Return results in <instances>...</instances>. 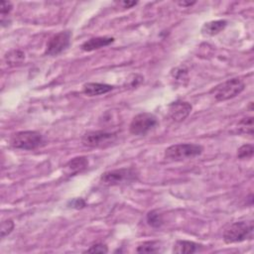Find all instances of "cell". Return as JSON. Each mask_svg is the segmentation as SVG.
I'll use <instances>...</instances> for the list:
<instances>
[{"mask_svg":"<svg viewBox=\"0 0 254 254\" xmlns=\"http://www.w3.org/2000/svg\"><path fill=\"white\" fill-rule=\"evenodd\" d=\"M204 151V147L200 144L182 143L170 146L165 151V159L169 161H184L200 156Z\"/></svg>","mask_w":254,"mask_h":254,"instance_id":"1","label":"cell"},{"mask_svg":"<svg viewBox=\"0 0 254 254\" xmlns=\"http://www.w3.org/2000/svg\"><path fill=\"white\" fill-rule=\"evenodd\" d=\"M245 89V84L239 78L227 80L215 87L211 94L218 101H225L240 95Z\"/></svg>","mask_w":254,"mask_h":254,"instance_id":"2","label":"cell"},{"mask_svg":"<svg viewBox=\"0 0 254 254\" xmlns=\"http://www.w3.org/2000/svg\"><path fill=\"white\" fill-rule=\"evenodd\" d=\"M44 143L43 135L37 131H20L10 138V145L21 150H35Z\"/></svg>","mask_w":254,"mask_h":254,"instance_id":"3","label":"cell"},{"mask_svg":"<svg viewBox=\"0 0 254 254\" xmlns=\"http://www.w3.org/2000/svg\"><path fill=\"white\" fill-rule=\"evenodd\" d=\"M138 178L137 172L133 168H121L103 173L100 182L105 186H120L131 184Z\"/></svg>","mask_w":254,"mask_h":254,"instance_id":"4","label":"cell"},{"mask_svg":"<svg viewBox=\"0 0 254 254\" xmlns=\"http://www.w3.org/2000/svg\"><path fill=\"white\" fill-rule=\"evenodd\" d=\"M253 222H237L230 224L223 233V240L227 244L242 242L252 237Z\"/></svg>","mask_w":254,"mask_h":254,"instance_id":"5","label":"cell"},{"mask_svg":"<svg viewBox=\"0 0 254 254\" xmlns=\"http://www.w3.org/2000/svg\"><path fill=\"white\" fill-rule=\"evenodd\" d=\"M158 124L157 117L149 112L137 114L129 125V131L135 136H144Z\"/></svg>","mask_w":254,"mask_h":254,"instance_id":"6","label":"cell"},{"mask_svg":"<svg viewBox=\"0 0 254 254\" xmlns=\"http://www.w3.org/2000/svg\"><path fill=\"white\" fill-rule=\"evenodd\" d=\"M117 140V135L107 131H91L86 133L82 138L83 145L92 148H106L114 144Z\"/></svg>","mask_w":254,"mask_h":254,"instance_id":"7","label":"cell"},{"mask_svg":"<svg viewBox=\"0 0 254 254\" xmlns=\"http://www.w3.org/2000/svg\"><path fill=\"white\" fill-rule=\"evenodd\" d=\"M72 32L71 31H62L55 34L47 43L45 54L49 56H58L64 50H66L71 42Z\"/></svg>","mask_w":254,"mask_h":254,"instance_id":"8","label":"cell"},{"mask_svg":"<svg viewBox=\"0 0 254 254\" xmlns=\"http://www.w3.org/2000/svg\"><path fill=\"white\" fill-rule=\"evenodd\" d=\"M192 104L187 101H175L168 106L169 117L175 122L184 121L192 112Z\"/></svg>","mask_w":254,"mask_h":254,"instance_id":"9","label":"cell"},{"mask_svg":"<svg viewBox=\"0 0 254 254\" xmlns=\"http://www.w3.org/2000/svg\"><path fill=\"white\" fill-rule=\"evenodd\" d=\"M114 88L107 84H99V83H88L84 85L83 92L88 96H97L100 95L107 94L111 92Z\"/></svg>","mask_w":254,"mask_h":254,"instance_id":"10","label":"cell"},{"mask_svg":"<svg viewBox=\"0 0 254 254\" xmlns=\"http://www.w3.org/2000/svg\"><path fill=\"white\" fill-rule=\"evenodd\" d=\"M203 248L202 244H198L193 241L178 240L174 244L173 252L177 254H192L200 251Z\"/></svg>","mask_w":254,"mask_h":254,"instance_id":"11","label":"cell"},{"mask_svg":"<svg viewBox=\"0 0 254 254\" xmlns=\"http://www.w3.org/2000/svg\"><path fill=\"white\" fill-rule=\"evenodd\" d=\"M114 42L113 37H95L86 41L82 45V49L86 52H93L95 50L106 47Z\"/></svg>","mask_w":254,"mask_h":254,"instance_id":"12","label":"cell"},{"mask_svg":"<svg viewBox=\"0 0 254 254\" xmlns=\"http://www.w3.org/2000/svg\"><path fill=\"white\" fill-rule=\"evenodd\" d=\"M89 166V161L86 157H77L69 161L66 165V170L69 175H76L86 170Z\"/></svg>","mask_w":254,"mask_h":254,"instance_id":"13","label":"cell"},{"mask_svg":"<svg viewBox=\"0 0 254 254\" xmlns=\"http://www.w3.org/2000/svg\"><path fill=\"white\" fill-rule=\"evenodd\" d=\"M227 25L225 20H216L206 23L202 28V34L205 36H215L224 30Z\"/></svg>","mask_w":254,"mask_h":254,"instance_id":"14","label":"cell"},{"mask_svg":"<svg viewBox=\"0 0 254 254\" xmlns=\"http://www.w3.org/2000/svg\"><path fill=\"white\" fill-rule=\"evenodd\" d=\"M237 131L244 134H253V117H244L237 124Z\"/></svg>","mask_w":254,"mask_h":254,"instance_id":"15","label":"cell"},{"mask_svg":"<svg viewBox=\"0 0 254 254\" xmlns=\"http://www.w3.org/2000/svg\"><path fill=\"white\" fill-rule=\"evenodd\" d=\"M25 58V54L20 50H14L6 54L5 60L7 61V64L9 66H16L20 64Z\"/></svg>","mask_w":254,"mask_h":254,"instance_id":"16","label":"cell"},{"mask_svg":"<svg viewBox=\"0 0 254 254\" xmlns=\"http://www.w3.org/2000/svg\"><path fill=\"white\" fill-rule=\"evenodd\" d=\"M146 220H147L148 224L150 226H152V227H155V228L160 227L163 224V222H164L162 215L160 213H158L157 211L149 212L148 215H147Z\"/></svg>","mask_w":254,"mask_h":254,"instance_id":"17","label":"cell"},{"mask_svg":"<svg viewBox=\"0 0 254 254\" xmlns=\"http://www.w3.org/2000/svg\"><path fill=\"white\" fill-rule=\"evenodd\" d=\"M138 253H156L160 251L158 242L156 241H147L140 244L136 250Z\"/></svg>","mask_w":254,"mask_h":254,"instance_id":"18","label":"cell"},{"mask_svg":"<svg viewBox=\"0 0 254 254\" xmlns=\"http://www.w3.org/2000/svg\"><path fill=\"white\" fill-rule=\"evenodd\" d=\"M254 152V147L251 144H245L242 145L238 150H237V157L239 159H247L251 158Z\"/></svg>","mask_w":254,"mask_h":254,"instance_id":"19","label":"cell"},{"mask_svg":"<svg viewBox=\"0 0 254 254\" xmlns=\"http://www.w3.org/2000/svg\"><path fill=\"white\" fill-rule=\"evenodd\" d=\"M172 75L174 77V79L177 82H182L184 80L188 81V70L185 67H180V68H176L173 72Z\"/></svg>","mask_w":254,"mask_h":254,"instance_id":"20","label":"cell"},{"mask_svg":"<svg viewBox=\"0 0 254 254\" xmlns=\"http://www.w3.org/2000/svg\"><path fill=\"white\" fill-rule=\"evenodd\" d=\"M14 222L12 220H6L4 222H2L1 223V237L4 238L5 236H7L8 234H10L12 232V230L14 229Z\"/></svg>","mask_w":254,"mask_h":254,"instance_id":"21","label":"cell"},{"mask_svg":"<svg viewBox=\"0 0 254 254\" xmlns=\"http://www.w3.org/2000/svg\"><path fill=\"white\" fill-rule=\"evenodd\" d=\"M85 252H89V253H107L108 248L103 243H96V244H94L93 246H91Z\"/></svg>","mask_w":254,"mask_h":254,"instance_id":"22","label":"cell"},{"mask_svg":"<svg viewBox=\"0 0 254 254\" xmlns=\"http://www.w3.org/2000/svg\"><path fill=\"white\" fill-rule=\"evenodd\" d=\"M12 8H13V5L11 2L1 1V4H0V14H1L2 17H5L12 11Z\"/></svg>","mask_w":254,"mask_h":254,"instance_id":"23","label":"cell"},{"mask_svg":"<svg viewBox=\"0 0 254 254\" xmlns=\"http://www.w3.org/2000/svg\"><path fill=\"white\" fill-rule=\"evenodd\" d=\"M70 205L72 206L71 208H75V209H82L86 206V203L83 199H75L73 201L70 202Z\"/></svg>","mask_w":254,"mask_h":254,"instance_id":"24","label":"cell"},{"mask_svg":"<svg viewBox=\"0 0 254 254\" xmlns=\"http://www.w3.org/2000/svg\"><path fill=\"white\" fill-rule=\"evenodd\" d=\"M120 4L124 8H131V7L135 6L137 4V2H135V1H123V2H120Z\"/></svg>","mask_w":254,"mask_h":254,"instance_id":"25","label":"cell"},{"mask_svg":"<svg viewBox=\"0 0 254 254\" xmlns=\"http://www.w3.org/2000/svg\"><path fill=\"white\" fill-rule=\"evenodd\" d=\"M196 3V1H189V2H187V1H180V2H178V4L180 5V6H183V7H190V6H192V5H194Z\"/></svg>","mask_w":254,"mask_h":254,"instance_id":"26","label":"cell"}]
</instances>
